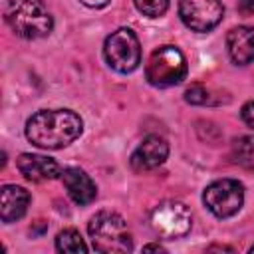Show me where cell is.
I'll use <instances>...</instances> for the list:
<instances>
[{"label":"cell","mask_w":254,"mask_h":254,"mask_svg":"<svg viewBox=\"0 0 254 254\" xmlns=\"http://www.w3.org/2000/svg\"><path fill=\"white\" fill-rule=\"evenodd\" d=\"M83 129V121L69 109H42L26 123V137L40 149H64L73 143Z\"/></svg>","instance_id":"1"},{"label":"cell","mask_w":254,"mask_h":254,"mask_svg":"<svg viewBox=\"0 0 254 254\" xmlns=\"http://www.w3.org/2000/svg\"><path fill=\"white\" fill-rule=\"evenodd\" d=\"M4 18L10 30L26 40L44 38L54 28L52 14L42 0H8Z\"/></svg>","instance_id":"2"},{"label":"cell","mask_w":254,"mask_h":254,"mask_svg":"<svg viewBox=\"0 0 254 254\" xmlns=\"http://www.w3.org/2000/svg\"><path fill=\"white\" fill-rule=\"evenodd\" d=\"M91 244L103 254H123L133 250V238L123 216L111 210H101L87 224Z\"/></svg>","instance_id":"3"},{"label":"cell","mask_w":254,"mask_h":254,"mask_svg":"<svg viewBox=\"0 0 254 254\" xmlns=\"http://www.w3.org/2000/svg\"><path fill=\"white\" fill-rule=\"evenodd\" d=\"M187 75V60L183 52L175 46H161L157 48L147 62L145 77L155 87H169L177 85Z\"/></svg>","instance_id":"4"},{"label":"cell","mask_w":254,"mask_h":254,"mask_svg":"<svg viewBox=\"0 0 254 254\" xmlns=\"http://www.w3.org/2000/svg\"><path fill=\"white\" fill-rule=\"evenodd\" d=\"M103 56L109 67L119 73H131L141 64V46L131 28H119L107 36L103 44Z\"/></svg>","instance_id":"5"},{"label":"cell","mask_w":254,"mask_h":254,"mask_svg":"<svg viewBox=\"0 0 254 254\" xmlns=\"http://www.w3.org/2000/svg\"><path fill=\"white\" fill-rule=\"evenodd\" d=\"M202 202L216 218L234 216L244 204V187L234 179L214 181L204 189Z\"/></svg>","instance_id":"6"},{"label":"cell","mask_w":254,"mask_h":254,"mask_svg":"<svg viewBox=\"0 0 254 254\" xmlns=\"http://www.w3.org/2000/svg\"><path fill=\"white\" fill-rule=\"evenodd\" d=\"M151 228L167 240L173 238H181L190 230L192 218H190V210L179 202V200H163L161 204H157L151 212Z\"/></svg>","instance_id":"7"},{"label":"cell","mask_w":254,"mask_h":254,"mask_svg":"<svg viewBox=\"0 0 254 254\" xmlns=\"http://www.w3.org/2000/svg\"><path fill=\"white\" fill-rule=\"evenodd\" d=\"M179 16L192 32H210L224 16L220 0H179Z\"/></svg>","instance_id":"8"},{"label":"cell","mask_w":254,"mask_h":254,"mask_svg":"<svg viewBox=\"0 0 254 254\" xmlns=\"http://www.w3.org/2000/svg\"><path fill=\"white\" fill-rule=\"evenodd\" d=\"M167 157H169L167 141L159 135H149L131 155V165L137 171H149V169H157L159 165H163Z\"/></svg>","instance_id":"9"},{"label":"cell","mask_w":254,"mask_h":254,"mask_svg":"<svg viewBox=\"0 0 254 254\" xmlns=\"http://www.w3.org/2000/svg\"><path fill=\"white\" fill-rule=\"evenodd\" d=\"M18 165V171L28 179V181H34V183H40V181H52L56 177L62 175L60 171V165L50 159V157H44V155H34V153H22L16 161Z\"/></svg>","instance_id":"10"},{"label":"cell","mask_w":254,"mask_h":254,"mask_svg":"<svg viewBox=\"0 0 254 254\" xmlns=\"http://www.w3.org/2000/svg\"><path fill=\"white\" fill-rule=\"evenodd\" d=\"M62 183L69 194V198L77 204H89L95 194H97V187L95 183L89 179V175L77 167H69L62 171Z\"/></svg>","instance_id":"11"},{"label":"cell","mask_w":254,"mask_h":254,"mask_svg":"<svg viewBox=\"0 0 254 254\" xmlns=\"http://www.w3.org/2000/svg\"><path fill=\"white\" fill-rule=\"evenodd\" d=\"M228 56L234 64L246 65L254 62V26H238L232 28L226 36Z\"/></svg>","instance_id":"12"},{"label":"cell","mask_w":254,"mask_h":254,"mask_svg":"<svg viewBox=\"0 0 254 254\" xmlns=\"http://www.w3.org/2000/svg\"><path fill=\"white\" fill-rule=\"evenodd\" d=\"M30 204V192L18 185H6L0 192V218L2 222L10 224L16 222L26 214V208Z\"/></svg>","instance_id":"13"},{"label":"cell","mask_w":254,"mask_h":254,"mask_svg":"<svg viewBox=\"0 0 254 254\" xmlns=\"http://www.w3.org/2000/svg\"><path fill=\"white\" fill-rule=\"evenodd\" d=\"M232 157L240 167L254 171V135L238 137L232 143Z\"/></svg>","instance_id":"14"},{"label":"cell","mask_w":254,"mask_h":254,"mask_svg":"<svg viewBox=\"0 0 254 254\" xmlns=\"http://www.w3.org/2000/svg\"><path fill=\"white\" fill-rule=\"evenodd\" d=\"M56 248H58V252H67V254H85L87 252L83 238L73 228H65L56 236Z\"/></svg>","instance_id":"15"},{"label":"cell","mask_w":254,"mask_h":254,"mask_svg":"<svg viewBox=\"0 0 254 254\" xmlns=\"http://www.w3.org/2000/svg\"><path fill=\"white\" fill-rule=\"evenodd\" d=\"M135 8L147 18H159L169 10V0H133Z\"/></svg>","instance_id":"16"},{"label":"cell","mask_w":254,"mask_h":254,"mask_svg":"<svg viewBox=\"0 0 254 254\" xmlns=\"http://www.w3.org/2000/svg\"><path fill=\"white\" fill-rule=\"evenodd\" d=\"M185 99H187L189 103H192V105H204V103L208 101V91H206L202 85L194 83V85H190V87L185 91Z\"/></svg>","instance_id":"17"},{"label":"cell","mask_w":254,"mask_h":254,"mask_svg":"<svg viewBox=\"0 0 254 254\" xmlns=\"http://www.w3.org/2000/svg\"><path fill=\"white\" fill-rule=\"evenodd\" d=\"M240 115H242V121H244L248 127L254 129V101H248V103L242 107Z\"/></svg>","instance_id":"18"},{"label":"cell","mask_w":254,"mask_h":254,"mask_svg":"<svg viewBox=\"0 0 254 254\" xmlns=\"http://www.w3.org/2000/svg\"><path fill=\"white\" fill-rule=\"evenodd\" d=\"M238 12L242 16H252L254 14V0H238Z\"/></svg>","instance_id":"19"},{"label":"cell","mask_w":254,"mask_h":254,"mask_svg":"<svg viewBox=\"0 0 254 254\" xmlns=\"http://www.w3.org/2000/svg\"><path fill=\"white\" fill-rule=\"evenodd\" d=\"M81 4H85L87 8H103V6H107L111 0H79Z\"/></svg>","instance_id":"20"},{"label":"cell","mask_w":254,"mask_h":254,"mask_svg":"<svg viewBox=\"0 0 254 254\" xmlns=\"http://www.w3.org/2000/svg\"><path fill=\"white\" fill-rule=\"evenodd\" d=\"M143 250H145V252H149V250H165V248H163L161 244H147Z\"/></svg>","instance_id":"21"},{"label":"cell","mask_w":254,"mask_h":254,"mask_svg":"<svg viewBox=\"0 0 254 254\" xmlns=\"http://www.w3.org/2000/svg\"><path fill=\"white\" fill-rule=\"evenodd\" d=\"M250 252H254V246H252V248H250Z\"/></svg>","instance_id":"22"}]
</instances>
